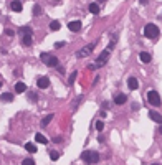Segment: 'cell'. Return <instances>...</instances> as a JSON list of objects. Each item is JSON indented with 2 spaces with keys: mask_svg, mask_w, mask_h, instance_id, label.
Instances as JSON below:
<instances>
[{
  "mask_svg": "<svg viewBox=\"0 0 162 165\" xmlns=\"http://www.w3.org/2000/svg\"><path fill=\"white\" fill-rule=\"evenodd\" d=\"M159 35H161V31H159V26H157L156 23H147V25L144 26V36L154 40V38H157Z\"/></svg>",
  "mask_w": 162,
  "mask_h": 165,
  "instance_id": "1",
  "label": "cell"
},
{
  "mask_svg": "<svg viewBox=\"0 0 162 165\" xmlns=\"http://www.w3.org/2000/svg\"><path fill=\"white\" fill-rule=\"evenodd\" d=\"M40 58H41V61L45 63L46 66H50V68H56L58 66V58L56 56H53V55H50V53H41L40 55Z\"/></svg>",
  "mask_w": 162,
  "mask_h": 165,
  "instance_id": "2",
  "label": "cell"
},
{
  "mask_svg": "<svg viewBox=\"0 0 162 165\" xmlns=\"http://www.w3.org/2000/svg\"><path fill=\"white\" fill-rule=\"evenodd\" d=\"M81 159L84 162H88V164H96V162H99V154L93 152V150H84L81 154Z\"/></svg>",
  "mask_w": 162,
  "mask_h": 165,
  "instance_id": "3",
  "label": "cell"
},
{
  "mask_svg": "<svg viewBox=\"0 0 162 165\" xmlns=\"http://www.w3.org/2000/svg\"><path fill=\"white\" fill-rule=\"evenodd\" d=\"M147 101H149V104H152V106H161V96H159V93L154 91V89L147 93Z\"/></svg>",
  "mask_w": 162,
  "mask_h": 165,
  "instance_id": "4",
  "label": "cell"
},
{
  "mask_svg": "<svg viewBox=\"0 0 162 165\" xmlns=\"http://www.w3.org/2000/svg\"><path fill=\"white\" fill-rule=\"evenodd\" d=\"M93 50H94V43H91V45H88V46H84L81 51H78L76 53V56L78 58H86V56H89L93 53Z\"/></svg>",
  "mask_w": 162,
  "mask_h": 165,
  "instance_id": "5",
  "label": "cell"
},
{
  "mask_svg": "<svg viewBox=\"0 0 162 165\" xmlns=\"http://www.w3.org/2000/svg\"><path fill=\"white\" fill-rule=\"evenodd\" d=\"M109 55H111V51H109V50H104V51H103L101 55L98 56V60H96V64H94V66H96V68L103 66V64L106 63V60L109 58Z\"/></svg>",
  "mask_w": 162,
  "mask_h": 165,
  "instance_id": "6",
  "label": "cell"
},
{
  "mask_svg": "<svg viewBox=\"0 0 162 165\" xmlns=\"http://www.w3.org/2000/svg\"><path fill=\"white\" fill-rule=\"evenodd\" d=\"M36 86H38L40 89H46L48 86H50V79H48L46 76H40L38 79H36Z\"/></svg>",
  "mask_w": 162,
  "mask_h": 165,
  "instance_id": "7",
  "label": "cell"
},
{
  "mask_svg": "<svg viewBox=\"0 0 162 165\" xmlns=\"http://www.w3.org/2000/svg\"><path fill=\"white\" fill-rule=\"evenodd\" d=\"M10 7H12V10L17 12V13H20V12L23 10V5H22V2H20V0H13V2L10 3Z\"/></svg>",
  "mask_w": 162,
  "mask_h": 165,
  "instance_id": "8",
  "label": "cell"
},
{
  "mask_svg": "<svg viewBox=\"0 0 162 165\" xmlns=\"http://www.w3.org/2000/svg\"><path fill=\"white\" fill-rule=\"evenodd\" d=\"M68 28H70L71 31H80L81 30V21H78V20L70 21V23H68Z\"/></svg>",
  "mask_w": 162,
  "mask_h": 165,
  "instance_id": "9",
  "label": "cell"
},
{
  "mask_svg": "<svg viewBox=\"0 0 162 165\" xmlns=\"http://www.w3.org/2000/svg\"><path fill=\"white\" fill-rule=\"evenodd\" d=\"M127 86H129V89H132V91H134V89H137L139 82H137V79L134 76H131L129 79H127Z\"/></svg>",
  "mask_w": 162,
  "mask_h": 165,
  "instance_id": "10",
  "label": "cell"
},
{
  "mask_svg": "<svg viewBox=\"0 0 162 165\" xmlns=\"http://www.w3.org/2000/svg\"><path fill=\"white\" fill-rule=\"evenodd\" d=\"M0 99L5 101V103H12V101H13V94L12 93H2L0 94Z\"/></svg>",
  "mask_w": 162,
  "mask_h": 165,
  "instance_id": "11",
  "label": "cell"
},
{
  "mask_svg": "<svg viewBox=\"0 0 162 165\" xmlns=\"http://www.w3.org/2000/svg\"><path fill=\"white\" fill-rule=\"evenodd\" d=\"M126 101H127V96H126V94H117L116 98H114V103L119 104V106H121V104H124Z\"/></svg>",
  "mask_w": 162,
  "mask_h": 165,
  "instance_id": "12",
  "label": "cell"
},
{
  "mask_svg": "<svg viewBox=\"0 0 162 165\" xmlns=\"http://www.w3.org/2000/svg\"><path fill=\"white\" fill-rule=\"evenodd\" d=\"M15 91L18 94H23L27 91V86H25V82H17L15 84Z\"/></svg>",
  "mask_w": 162,
  "mask_h": 165,
  "instance_id": "13",
  "label": "cell"
},
{
  "mask_svg": "<svg viewBox=\"0 0 162 165\" xmlns=\"http://www.w3.org/2000/svg\"><path fill=\"white\" fill-rule=\"evenodd\" d=\"M149 116H151V119L154 121V122H159V124H161L162 117H161V114H159V112H156V111H151V112H149Z\"/></svg>",
  "mask_w": 162,
  "mask_h": 165,
  "instance_id": "14",
  "label": "cell"
},
{
  "mask_svg": "<svg viewBox=\"0 0 162 165\" xmlns=\"http://www.w3.org/2000/svg\"><path fill=\"white\" fill-rule=\"evenodd\" d=\"M35 142H40V144H43V145H46V144H48L46 137H45L43 134H40V132H38V134L35 135Z\"/></svg>",
  "mask_w": 162,
  "mask_h": 165,
  "instance_id": "15",
  "label": "cell"
},
{
  "mask_svg": "<svg viewBox=\"0 0 162 165\" xmlns=\"http://www.w3.org/2000/svg\"><path fill=\"white\" fill-rule=\"evenodd\" d=\"M139 58H141L142 63H151V55H149V53H146V51H142L141 55H139Z\"/></svg>",
  "mask_w": 162,
  "mask_h": 165,
  "instance_id": "16",
  "label": "cell"
},
{
  "mask_svg": "<svg viewBox=\"0 0 162 165\" xmlns=\"http://www.w3.org/2000/svg\"><path fill=\"white\" fill-rule=\"evenodd\" d=\"M89 12H91L93 15H99V5L98 3H91L89 5Z\"/></svg>",
  "mask_w": 162,
  "mask_h": 165,
  "instance_id": "17",
  "label": "cell"
},
{
  "mask_svg": "<svg viewBox=\"0 0 162 165\" xmlns=\"http://www.w3.org/2000/svg\"><path fill=\"white\" fill-rule=\"evenodd\" d=\"M18 31H20L22 35H31V33H33V30H31L30 26H20Z\"/></svg>",
  "mask_w": 162,
  "mask_h": 165,
  "instance_id": "18",
  "label": "cell"
},
{
  "mask_svg": "<svg viewBox=\"0 0 162 165\" xmlns=\"http://www.w3.org/2000/svg\"><path fill=\"white\" fill-rule=\"evenodd\" d=\"M60 21H56V20H53V21H51V23H50V30L51 31H58V30H60Z\"/></svg>",
  "mask_w": 162,
  "mask_h": 165,
  "instance_id": "19",
  "label": "cell"
},
{
  "mask_svg": "<svg viewBox=\"0 0 162 165\" xmlns=\"http://www.w3.org/2000/svg\"><path fill=\"white\" fill-rule=\"evenodd\" d=\"M51 121H53V114H48V116H45V117H43L41 124H43V125H48V124H50Z\"/></svg>",
  "mask_w": 162,
  "mask_h": 165,
  "instance_id": "20",
  "label": "cell"
},
{
  "mask_svg": "<svg viewBox=\"0 0 162 165\" xmlns=\"http://www.w3.org/2000/svg\"><path fill=\"white\" fill-rule=\"evenodd\" d=\"M25 149L28 150L30 154H35V152H36V145H35V144H30V142H28V144L25 145Z\"/></svg>",
  "mask_w": 162,
  "mask_h": 165,
  "instance_id": "21",
  "label": "cell"
},
{
  "mask_svg": "<svg viewBox=\"0 0 162 165\" xmlns=\"http://www.w3.org/2000/svg\"><path fill=\"white\" fill-rule=\"evenodd\" d=\"M27 96L31 99V103H36V101H38V98H36V94L33 93V91H27Z\"/></svg>",
  "mask_w": 162,
  "mask_h": 165,
  "instance_id": "22",
  "label": "cell"
},
{
  "mask_svg": "<svg viewBox=\"0 0 162 165\" xmlns=\"http://www.w3.org/2000/svg\"><path fill=\"white\" fill-rule=\"evenodd\" d=\"M76 76H78V73H71V76H70V79H68V84L70 86H73V82H75V79H76Z\"/></svg>",
  "mask_w": 162,
  "mask_h": 165,
  "instance_id": "23",
  "label": "cell"
},
{
  "mask_svg": "<svg viewBox=\"0 0 162 165\" xmlns=\"http://www.w3.org/2000/svg\"><path fill=\"white\" fill-rule=\"evenodd\" d=\"M50 159L53 160V162H56V160L60 159V154H58V152H53V150H51V152H50Z\"/></svg>",
  "mask_w": 162,
  "mask_h": 165,
  "instance_id": "24",
  "label": "cell"
},
{
  "mask_svg": "<svg viewBox=\"0 0 162 165\" xmlns=\"http://www.w3.org/2000/svg\"><path fill=\"white\" fill-rule=\"evenodd\" d=\"M23 45H27V46L31 45V35H25V36H23Z\"/></svg>",
  "mask_w": 162,
  "mask_h": 165,
  "instance_id": "25",
  "label": "cell"
},
{
  "mask_svg": "<svg viewBox=\"0 0 162 165\" xmlns=\"http://www.w3.org/2000/svg\"><path fill=\"white\" fill-rule=\"evenodd\" d=\"M41 13V7L40 5H35L33 7V17H38Z\"/></svg>",
  "mask_w": 162,
  "mask_h": 165,
  "instance_id": "26",
  "label": "cell"
},
{
  "mask_svg": "<svg viewBox=\"0 0 162 165\" xmlns=\"http://www.w3.org/2000/svg\"><path fill=\"white\" fill-rule=\"evenodd\" d=\"M94 125H96V129L99 130V132L104 129V122H103V121H96V124H94Z\"/></svg>",
  "mask_w": 162,
  "mask_h": 165,
  "instance_id": "27",
  "label": "cell"
},
{
  "mask_svg": "<svg viewBox=\"0 0 162 165\" xmlns=\"http://www.w3.org/2000/svg\"><path fill=\"white\" fill-rule=\"evenodd\" d=\"M22 165H35V162H33V159H25L22 162Z\"/></svg>",
  "mask_w": 162,
  "mask_h": 165,
  "instance_id": "28",
  "label": "cell"
},
{
  "mask_svg": "<svg viewBox=\"0 0 162 165\" xmlns=\"http://www.w3.org/2000/svg\"><path fill=\"white\" fill-rule=\"evenodd\" d=\"M65 45H66L65 41H58V43H55V48H63Z\"/></svg>",
  "mask_w": 162,
  "mask_h": 165,
  "instance_id": "29",
  "label": "cell"
},
{
  "mask_svg": "<svg viewBox=\"0 0 162 165\" xmlns=\"http://www.w3.org/2000/svg\"><path fill=\"white\" fill-rule=\"evenodd\" d=\"M5 33H7L8 36H12V35H13V30H10V28H7V30H5Z\"/></svg>",
  "mask_w": 162,
  "mask_h": 165,
  "instance_id": "30",
  "label": "cell"
},
{
  "mask_svg": "<svg viewBox=\"0 0 162 165\" xmlns=\"http://www.w3.org/2000/svg\"><path fill=\"white\" fill-rule=\"evenodd\" d=\"M53 142H56V144H61V137H55V139H53Z\"/></svg>",
  "mask_w": 162,
  "mask_h": 165,
  "instance_id": "31",
  "label": "cell"
},
{
  "mask_svg": "<svg viewBox=\"0 0 162 165\" xmlns=\"http://www.w3.org/2000/svg\"><path fill=\"white\" fill-rule=\"evenodd\" d=\"M139 2H141L142 5H146V3H147V0H139Z\"/></svg>",
  "mask_w": 162,
  "mask_h": 165,
  "instance_id": "32",
  "label": "cell"
},
{
  "mask_svg": "<svg viewBox=\"0 0 162 165\" xmlns=\"http://www.w3.org/2000/svg\"><path fill=\"white\" fill-rule=\"evenodd\" d=\"M96 2H99V3H101V2H104V0H96Z\"/></svg>",
  "mask_w": 162,
  "mask_h": 165,
  "instance_id": "33",
  "label": "cell"
},
{
  "mask_svg": "<svg viewBox=\"0 0 162 165\" xmlns=\"http://www.w3.org/2000/svg\"><path fill=\"white\" fill-rule=\"evenodd\" d=\"M0 88H2V81H0Z\"/></svg>",
  "mask_w": 162,
  "mask_h": 165,
  "instance_id": "34",
  "label": "cell"
},
{
  "mask_svg": "<svg viewBox=\"0 0 162 165\" xmlns=\"http://www.w3.org/2000/svg\"><path fill=\"white\" fill-rule=\"evenodd\" d=\"M154 165H159V164H154Z\"/></svg>",
  "mask_w": 162,
  "mask_h": 165,
  "instance_id": "35",
  "label": "cell"
}]
</instances>
